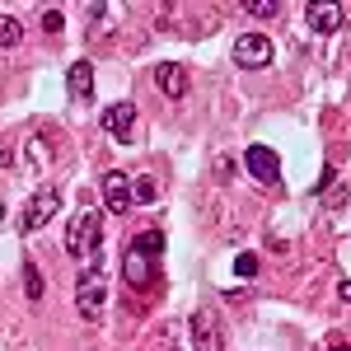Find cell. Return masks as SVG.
<instances>
[{"mask_svg": "<svg viewBox=\"0 0 351 351\" xmlns=\"http://www.w3.org/2000/svg\"><path fill=\"white\" fill-rule=\"evenodd\" d=\"M99 243H104V216H99V206H84L66 230V253L71 258H94Z\"/></svg>", "mask_w": 351, "mask_h": 351, "instance_id": "1", "label": "cell"}, {"mask_svg": "<svg viewBox=\"0 0 351 351\" xmlns=\"http://www.w3.org/2000/svg\"><path fill=\"white\" fill-rule=\"evenodd\" d=\"M104 304H108V291H104V267H84L80 281H75V309H80L89 324L104 319Z\"/></svg>", "mask_w": 351, "mask_h": 351, "instance_id": "2", "label": "cell"}, {"mask_svg": "<svg viewBox=\"0 0 351 351\" xmlns=\"http://www.w3.org/2000/svg\"><path fill=\"white\" fill-rule=\"evenodd\" d=\"M243 169H248L258 183H267V188L281 183V155H276L271 145H248V150H243Z\"/></svg>", "mask_w": 351, "mask_h": 351, "instance_id": "3", "label": "cell"}, {"mask_svg": "<svg viewBox=\"0 0 351 351\" xmlns=\"http://www.w3.org/2000/svg\"><path fill=\"white\" fill-rule=\"evenodd\" d=\"M192 351H225L220 314H211V309H197L192 314Z\"/></svg>", "mask_w": 351, "mask_h": 351, "instance_id": "4", "label": "cell"}, {"mask_svg": "<svg viewBox=\"0 0 351 351\" xmlns=\"http://www.w3.org/2000/svg\"><path fill=\"white\" fill-rule=\"evenodd\" d=\"M56 211H61V192H56V188H38V192H33V202H28V211H24V234L43 230Z\"/></svg>", "mask_w": 351, "mask_h": 351, "instance_id": "5", "label": "cell"}, {"mask_svg": "<svg viewBox=\"0 0 351 351\" xmlns=\"http://www.w3.org/2000/svg\"><path fill=\"white\" fill-rule=\"evenodd\" d=\"M304 19H309L314 33H337V28L347 24V5H337V0H309Z\"/></svg>", "mask_w": 351, "mask_h": 351, "instance_id": "6", "label": "cell"}, {"mask_svg": "<svg viewBox=\"0 0 351 351\" xmlns=\"http://www.w3.org/2000/svg\"><path fill=\"white\" fill-rule=\"evenodd\" d=\"M234 61H239L243 71H263V66H271V43L263 33H243L239 43H234Z\"/></svg>", "mask_w": 351, "mask_h": 351, "instance_id": "7", "label": "cell"}, {"mask_svg": "<svg viewBox=\"0 0 351 351\" xmlns=\"http://www.w3.org/2000/svg\"><path fill=\"white\" fill-rule=\"evenodd\" d=\"M99 188H104V202H108V211H112V216L132 211V202H136V197H132V178H127L122 169H108Z\"/></svg>", "mask_w": 351, "mask_h": 351, "instance_id": "8", "label": "cell"}, {"mask_svg": "<svg viewBox=\"0 0 351 351\" xmlns=\"http://www.w3.org/2000/svg\"><path fill=\"white\" fill-rule=\"evenodd\" d=\"M104 127H108V136L112 141H122V145H132L136 141V104H112L108 112H104Z\"/></svg>", "mask_w": 351, "mask_h": 351, "instance_id": "9", "label": "cell"}, {"mask_svg": "<svg viewBox=\"0 0 351 351\" xmlns=\"http://www.w3.org/2000/svg\"><path fill=\"white\" fill-rule=\"evenodd\" d=\"M66 89H71L75 104H89V99H94V61H71V71H66Z\"/></svg>", "mask_w": 351, "mask_h": 351, "instance_id": "10", "label": "cell"}, {"mask_svg": "<svg viewBox=\"0 0 351 351\" xmlns=\"http://www.w3.org/2000/svg\"><path fill=\"white\" fill-rule=\"evenodd\" d=\"M122 276H127L132 286H150V281H155V258H145V253L132 243V248L122 253Z\"/></svg>", "mask_w": 351, "mask_h": 351, "instance_id": "11", "label": "cell"}, {"mask_svg": "<svg viewBox=\"0 0 351 351\" xmlns=\"http://www.w3.org/2000/svg\"><path fill=\"white\" fill-rule=\"evenodd\" d=\"M155 84H160L164 99H183V94H188V71L173 66V61H160V66H155Z\"/></svg>", "mask_w": 351, "mask_h": 351, "instance_id": "12", "label": "cell"}, {"mask_svg": "<svg viewBox=\"0 0 351 351\" xmlns=\"http://www.w3.org/2000/svg\"><path fill=\"white\" fill-rule=\"evenodd\" d=\"M132 243L145 253V258H160V253H164V234H160V230H141Z\"/></svg>", "mask_w": 351, "mask_h": 351, "instance_id": "13", "label": "cell"}, {"mask_svg": "<svg viewBox=\"0 0 351 351\" xmlns=\"http://www.w3.org/2000/svg\"><path fill=\"white\" fill-rule=\"evenodd\" d=\"M19 38H24V24L14 14H0V47H14Z\"/></svg>", "mask_w": 351, "mask_h": 351, "instance_id": "14", "label": "cell"}, {"mask_svg": "<svg viewBox=\"0 0 351 351\" xmlns=\"http://www.w3.org/2000/svg\"><path fill=\"white\" fill-rule=\"evenodd\" d=\"M234 276L253 281V276H258V253H239V258H234Z\"/></svg>", "mask_w": 351, "mask_h": 351, "instance_id": "15", "label": "cell"}, {"mask_svg": "<svg viewBox=\"0 0 351 351\" xmlns=\"http://www.w3.org/2000/svg\"><path fill=\"white\" fill-rule=\"evenodd\" d=\"M24 291H28V300H43V271L28 263L24 267Z\"/></svg>", "mask_w": 351, "mask_h": 351, "instance_id": "16", "label": "cell"}, {"mask_svg": "<svg viewBox=\"0 0 351 351\" xmlns=\"http://www.w3.org/2000/svg\"><path fill=\"white\" fill-rule=\"evenodd\" d=\"M248 14H258V19H271V14H281V5H276V0H248Z\"/></svg>", "mask_w": 351, "mask_h": 351, "instance_id": "17", "label": "cell"}, {"mask_svg": "<svg viewBox=\"0 0 351 351\" xmlns=\"http://www.w3.org/2000/svg\"><path fill=\"white\" fill-rule=\"evenodd\" d=\"M132 197H136V202H155V178H136Z\"/></svg>", "mask_w": 351, "mask_h": 351, "instance_id": "18", "label": "cell"}, {"mask_svg": "<svg viewBox=\"0 0 351 351\" xmlns=\"http://www.w3.org/2000/svg\"><path fill=\"white\" fill-rule=\"evenodd\" d=\"M61 24H66V19H61V10L47 5V10H43V28H47V33H61Z\"/></svg>", "mask_w": 351, "mask_h": 351, "instance_id": "19", "label": "cell"}, {"mask_svg": "<svg viewBox=\"0 0 351 351\" xmlns=\"http://www.w3.org/2000/svg\"><path fill=\"white\" fill-rule=\"evenodd\" d=\"M28 160H38V164H47V145H43V141H38V136H33V141H28V150H24Z\"/></svg>", "mask_w": 351, "mask_h": 351, "instance_id": "20", "label": "cell"}, {"mask_svg": "<svg viewBox=\"0 0 351 351\" xmlns=\"http://www.w3.org/2000/svg\"><path fill=\"white\" fill-rule=\"evenodd\" d=\"M324 351H351V347H347V342H342V337H332V342H328Z\"/></svg>", "mask_w": 351, "mask_h": 351, "instance_id": "21", "label": "cell"}, {"mask_svg": "<svg viewBox=\"0 0 351 351\" xmlns=\"http://www.w3.org/2000/svg\"><path fill=\"white\" fill-rule=\"evenodd\" d=\"M337 295H342V300H347V304H351V276H347V281H342V286H337Z\"/></svg>", "mask_w": 351, "mask_h": 351, "instance_id": "22", "label": "cell"}]
</instances>
